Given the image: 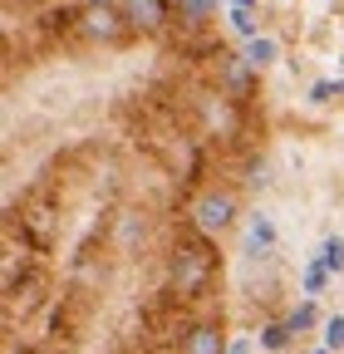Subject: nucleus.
I'll return each mask as SVG.
<instances>
[{
    "label": "nucleus",
    "mask_w": 344,
    "mask_h": 354,
    "mask_svg": "<svg viewBox=\"0 0 344 354\" xmlns=\"http://www.w3.org/2000/svg\"><path fill=\"white\" fill-rule=\"evenodd\" d=\"M222 276V256H217V241H211L207 232H178V241H172L167 251V295H178L182 305L202 300L211 290V281Z\"/></svg>",
    "instance_id": "obj_1"
},
{
    "label": "nucleus",
    "mask_w": 344,
    "mask_h": 354,
    "mask_svg": "<svg viewBox=\"0 0 344 354\" xmlns=\"http://www.w3.org/2000/svg\"><path fill=\"white\" fill-rule=\"evenodd\" d=\"M74 30L84 44H123L133 35V20H128L123 6H108V0H89L79 15H74Z\"/></svg>",
    "instance_id": "obj_2"
},
{
    "label": "nucleus",
    "mask_w": 344,
    "mask_h": 354,
    "mask_svg": "<svg viewBox=\"0 0 344 354\" xmlns=\"http://www.w3.org/2000/svg\"><path fill=\"white\" fill-rule=\"evenodd\" d=\"M192 227L197 232H207V236H222V232H231L236 227V197L231 192H202L197 202H192Z\"/></svg>",
    "instance_id": "obj_3"
},
{
    "label": "nucleus",
    "mask_w": 344,
    "mask_h": 354,
    "mask_svg": "<svg viewBox=\"0 0 344 354\" xmlns=\"http://www.w3.org/2000/svg\"><path fill=\"white\" fill-rule=\"evenodd\" d=\"M256 74H261V69H256L246 55H222V94L227 99H236V104H246L251 94H256Z\"/></svg>",
    "instance_id": "obj_4"
},
{
    "label": "nucleus",
    "mask_w": 344,
    "mask_h": 354,
    "mask_svg": "<svg viewBox=\"0 0 344 354\" xmlns=\"http://www.w3.org/2000/svg\"><path fill=\"white\" fill-rule=\"evenodd\" d=\"M20 232H25V241L35 246V251H50L55 246V207L50 202H30L25 212H20Z\"/></svg>",
    "instance_id": "obj_5"
},
{
    "label": "nucleus",
    "mask_w": 344,
    "mask_h": 354,
    "mask_svg": "<svg viewBox=\"0 0 344 354\" xmlns=\"http://www.w3.org/2000/svg\"><path fill=\"white\" fill-rule=\"evenodd\" d=\"M123 10L138 35H162L172 20V0H123Z\"/></svg>",
    "instance_id": "obj_6"
},
{
    "label": "nucleus",
    "mask_w": 344,
    "mask_h": 354,
    "mask_svg": "<svg viewBox=\"0 0 344 354\" xmlns=\"http://www.w3.org/2000/svg\"><path fill=\"white\" fill-rule=\"evenodd\" d=\"M231 344H227V335H222V325L217 320H197V325H187V335H182V354H227Z\"/></svg>",
    "instance_id": "obj_7"
},
{
    "label": "nucleus",
    "mask_w": 344,
    "mask_h": 354,
    "mask_svg": "<svg viewBox=\"0 0 344 354\" xmlns=\"http://www.w3.org/2000/svg\"><path fill=\"white\" fill-rule=\"evenodd\" d=\"M276 221L266 216V212H256V216H246V256L251 261H266L271 251H276Z\"/></svg>",
    "instance_id": "obj_8"
},
{
    "label": "nucleus",
    "mask_w": 344,
    "mask_h": 354,
    "mask_svg": "<svg viewBox=\"0 0 344 354\" xmlns=\"http://www.w3.org/2000/svg\"><path fill=\"white\" fill-rule=\"evenodd\" d=\"M25 276H30V256H25V246H15V241L6 236V261H0V286H6V295H10Z\"/></svg>",
    "instance_id": "obj_9"
},
{
    "label": "nucleus",
    "mask_w": 344,
    "mask_h": 354,
    "mask_svg": "<svg viewBox=\"0 0 344 354\" xmlns=\"http://www.w3.org/2000/svg\"><path fill=\"white\" fill-rule=\"evenodd\" d=\"M246 59H251L256 69H266V64L280 59V44H276L271 35H251V39H246Z\"/></svg>",
    "instance_id": "obj_10"
},
{
    "label": "nucleus",
    "mask_w": 344,
    "mask_h": 354,
    "mask_svg": "<svg viewBox=\"0 0 344 354\" xmlns=\"http://www.w3.org/2000/svg\"><path fill=\"white\" fill-rule=\"evenodd\" d=\"M315 261H325L329 276H339V271H344V236H325L320 251H315Z\"/></svg>",
    "instance_id": "obj_11"
},
{
    "label": "nucleus",
    "mask_w": 344,
    "mask_h": 354,
    "mask_svg": "<svg viewBox=\"0 0 344 354\" xmlns=\"http://www.w3.org/2000/svg\"><path fill=\"white\" fill-rule=\"evenodd\" d=\"M325 286H329V266L325 261H310L305 266V295H320Z\"/></svg>",
    "instance_id": "obj_12"
},
{
    "label": "nucleus",
    "mask_w": 344,
    "mask_h": 354,
    "mask_svg": "<svg viewBox=\"0 0 344 354\" xmlns=\"http://www.w3.org/2000/svg\"><path fill=\"white\" fill-rule=\"evenodd\" d=\"M320 330H325V349H344V315H329Z\"/></svg>",
    "instance_id": "obj_13"
},
{
    "label": "nucleus",
    "mask_w": 344,
    "mask_h": 354,
    "mask_svg": "<svg viewBox=\"0 0 344 354\" xmlns=\"http://www.w3.org/2000/svg\"><path fill=\"white\" fill-rule=\"evenodd\" d=\"M315 320H320V315H315V305L305 300V305H295V310H290V320H285V325H290V330H310Z\"/></svg>",
    "instance_id": "obj_14"
},
{
    "label": "nucleus",
    "mask_w": 344,
    "mask_h": 354,
    "mask_svg": "<svg viewBox=\"0 0 344 354\" xmlns=\"http://www.w3.org/2000/svg\"><path fill=\"white\" fill-rule=\"evenodd\" d=\"M231 25H236L246 39L256 35V20H251V6H246V0H236V6H231Z\"/></svg>",
    "instance_id": "obj_15"
},
{
    "label": "nucleus",
    "mask_w": 344,
    "mask_h": 354,
    "mask_svg": "<svg viewBox=\"0 0 344 354\" xmlns=\"http://www.w3.org/2000/svg\"><path fill=\"white\" fill-rule=\"evenodd\" d=\"M290 335H295L290 325H266V330H261V344H266V349H285Z\"/></svg>",
    "instance_id": "obj_16"
},
{
    "label": "nucleus",
    "mask_w": 344,
    "mask_h": 354,
    "mask_svg": "<svg viewBox=\"0 0 344 354\" xmlns=\"http://www.w3.org/2000/svg\"><path fill=\"white\" fill-rule=\"evenodd\" d=\"M178 10H182V15H192V25H202V20L211 15V6H207V0H178Z\"/></svg>",
    "instance_id": "obj_17"
},
{
    "label": "nucleus",
    "mask_w": 344,
    "mask_h": 354,
    "mask_svg": "<svg viewBox=\"0 0 344 354\" xmlns=\"http://www.w3.org/2000/svg\"><path fill=\"white\" fill-rule=\"evenodd\" d=\"M329 94H334V84H315V88H310V99H315V104H329Z\"/></svg>",
    "instance_id": "obj_18"
},
{
    "label": "nucleus",
    "mask_w": 344,
    "mask_h": 354,
    "mask_svg": "<svg viewBox=\"0 0 344 354\" xmlns=\"http://www.w3.org/2000/svg\"><path fill=\"white\" fill-rule=\"evenodd\" d=\"M227 354H251V339H231V349Z\"/></svg>",
    "instance_id": "obj_19"
},
{
    "label": "nucleus",
    "mask_w": 344,
    "mask_h": 354,
    "mask_svg": "<svg viewBox=\"0 0 344 354\" xmlns=\"http://www.w3.org/2000/svg\"><path fill=\"white\" fill-rule=\"evenodd\" d=\"M315 354H329V349H315Z\"/></svg>",
    "instance_id": "obj_20"
}]
</instances>
